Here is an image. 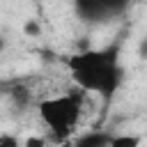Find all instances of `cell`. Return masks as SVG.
Segmentation results:
<instances>
[{"label":"cell","instance_id":"3957f363","mask_svg":"<svg viewBox=\"0 0 147 147\" xmlns=\"http://www.w3.org/2000/svg\"><path fill=\"white\" fill-rule=\"evenodd\" d=\"M103 64H117L113 51H83V53L69 57V67H71V71H83V69L103 67Z\"/></svg>","mask_w":147,"mask_h":147},{"label":"cell","instance_id":"52a82bcc","mask_svg":"<svg viewBox=\"0 0 147 147\" xmlns=\"http://www.w3.org/2000/svg\"><path fill=\"white\" fill-rule=\"evenodd\" d=\"M0 147H18V138L11 133H2L0 136Z\"/></svg>","mask_w":147,"mask_h":147},{"label":"cell","instance_id":"277c9868","mask_svg":"<svg viewBox=\"0 0 147 147\" xmlns=\"http://www.w3.org/2000/svg\"><path fill=\"white\" fill-rule=\"evenodd\" d=\"M140 142H142L140 136L124 133V136H115V138H110V145H108V147H140Z\"/></svg>","mask_w":147,"mask_h":147},{"label":"cell","instance_id":"7a4b0ae2","mask_svg":"<svg viewBox=\"0 0 147 147\" xmlns=\"http://www.w3.org/2000/svg\"><path fill=\"white\" fill-rule=\"evenodd\" d=\"M74 80L80 85L83 92H101V94H110V92L117 87L119 69H117V64L92 67V69L74 71Z\"/></svg>","mask_w":147,"mask_h":147},{"label":"cell","instance_id":"ba28073f","mask_svg":"<svg viewBox=\"0 0 147 147\" xmlns=\"http://www.w3.org/2000/svg\"><path fill=\"white\" fill-rule=\"evenodd\" d=\"M138 55H140V57H147V39H142V41H140V48H138Z\"/></svg>","mask_w":147,"mask_h":147},{"label":"cell","instance_id":"6da1fadb","mask_svg":"<svg viewBox=\"0 0 147 147\" xmlns=\"http://www.w3.org/2000/svg\"><path fill=\"white\" fill-rule=\"evenodd\" d=\"M80 99L83 94H62L53 99H44L39 103V117L53 131L55 138H67L74 124L80 117Z\"/></svg>","mask_w":147,"mask_h":147},{"label":"cell","instance_id":"8992f818","mask_svg":"<svg viewBox=\"0 0 147 147\" xmlns=\"http://www.w3.org/2000/svg\"><path fill=\"white\" fill-rule=\"evenodd\" d=\"M23 147H46V138L44 136H28Z\"/></svg>","mask_w":147,"mask_h":147},{"label":"cell","instance_id":"5b68a950","mask_svg":"<svg viewBox=\"0 0 147 147\" xmlns=\"http://www.w3.org/2000/svg\"><path fill=\"white\" fill-rule=\"evenodd\" d=\"M23 32H25V37H39V34H41L39 21H37V18H28V21L23 23Z\"/></svg>","mask_w":147,"mask_h":147}]
</instances>
